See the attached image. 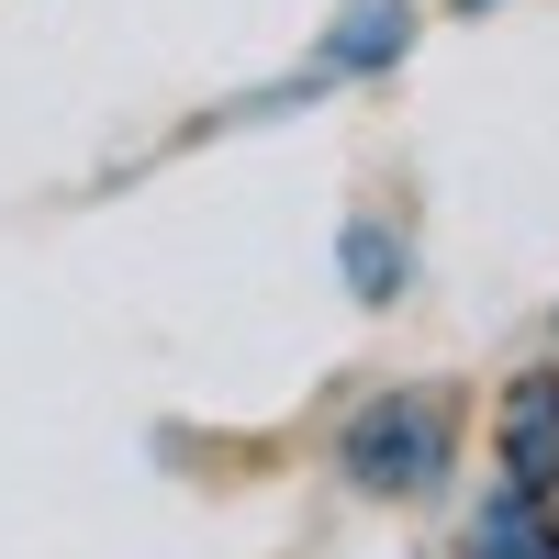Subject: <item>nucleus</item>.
Returning <instances> with one entry per match:
<instances>
[{
  "instance_id": "39448f33",
  "label": "nucleus",
  "mask_w": 559,
  "mask_h": 559,
  "mask_svg": "<svg viewBox=\"0 0 559 559\" xmlns=\"http://www.w3.org/2000/svg\"><path fill=\"white\" fill-rule=\"evenodd\" d=\"M336 269H347V292H358V302H403V280H414V247L392 236L381 213H358L347 236H336Z\"/></svg>"
},
{
  "instance_id": "f03ea898",
  "label": "nucleus",
  "mask_w": 559,
  "mask_h": 559,
  "mask_svg": "<svg viewBox=\"0 0 559 559\" xmlns=\"http://www.w3.org/2000/svg\"><path fill=\"white\" fill-rule=\"evenodd\" d=\"M503 481L515 492H537L548 515H559V369H526L515 392H503Z\"/></svg>"
},
{
  "instance_id": "7ed1b4c3",
  "label": "nucleus",
  "mask_w": 559,
  "mask_h": 559,
  "mask_svg": "<svg viewBox=\"0 0 559 559\" xmlns=\"http://www.w3.org/2000/svg\"><path fill=\"white\" fill-rule=\"evenodd\" d=\"M414 57V0H347L313 45V79H381Z\"/></svg>"
},
{
  "instance_id": "423d86ee",
  "label": "nucleus",
  "mask_w": 559,
  "mask_h": 559,
  "mask_svg": "<svg viewBox=\"0 0 559 559\" xmlns=\"http://www.w3.org/2000/svg\"><path fill=\"white\" fill-rule=\"evenodd\" d=\"M459 12H492V0H459Z\"/></svg>"
},
{
  "instance_id": "20e7f679",
  "label": "nucleus",
  "mask_w": 559,
  "mask_h": 559,
  "mask_svg": "<svg viewBox=\"0 0 559 559\" xmlns=\"http://www.w3.org/2000/svg\"><path fill=\"white\" fill-rule=\"evenodd\" d=\"M459 559H559V515L537 492L492 481V503H471V526H459Z\"/></svg>"
},
{
  "instance_id": "f257e3e1",
  "label": "nucleus",
  "mask_w": 559,
  "mask_h": 559,
  "mask_svg": "<svg viewBox=\"0 0 559 559\" xmlns=\"http://www.w3.org/2000/svg\"><path fill=\"white\" fill-rule=\"evenodd\" d=\"M459 459V403L437 381H403V392H369L347 426H336V471L369 492V503H414L437 492Z\"/></svg>"
}]
</instances>
